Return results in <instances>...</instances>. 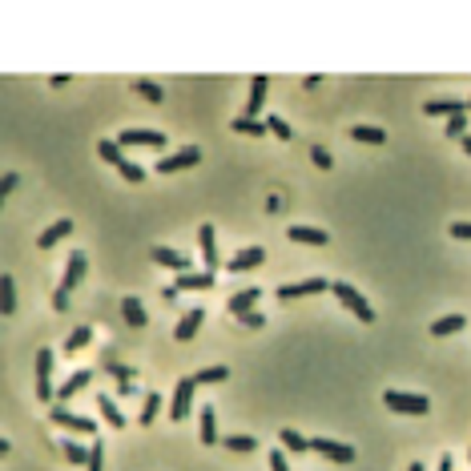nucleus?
I'll return each mask as SVG.
<instances>
[{
    "instance_id": "obj_21",
    "label": "nucleus",
    "mask_w": 471,
    "mask_h": 471,
    "mask_svg": "<svg viewBox=\"0 0 471 471\" xmlns=\"http://www.w3.org/2000/svg\"><path fill=\"white\" fill-rule=\"evenodd\" d=\"M202 318H206V310H202V307H194V310H190V314H185V318H181L178 326H174V339H178V342H190V339L197 335V326H202Z\"/></svg>"
},
{
    "instance_id": "obj_8",
    "label": "nucleus",
    "mask_w": 471,
    "mask_h": 471,
    "mask_svg": "<svg viewBox=\"0 0 471 471\" xmlns=\"http://www.w3.org/2000/svg\"><path fill=\"white\" fill-rule=\"evenodd\" d=\"M194 387H197L194 374L178 379V387H174V399H169V419H185V411H190V403H194Z\"/></svg>"
},
{
    "instance_id": "obj_40",
    "label": "nucleus",
    "mask_w": 471,
    "mask_h": 471,
    "mask_svg": "<svg viewBox=\"0 0 471 471\" xmlns=\"http://www.w3.org/2000/svg\"><path fill=\"white\" fill-rule=\"evenodd\" d=\"M105 367H109V371H113L117 379H121V387H125V383H133V367H121V363H117L113 355L105 358Z\"/></svg>"
},
{
    "instance_id": "obj_5",
    "label": "nucleus",
    "mask_w": 471,
    "mask_h": 471,
    "mask_svg": "<svg viewBox=\"0 0 471 471\" xmlns=\"http://www.w3.org/2000/svg\"><path fill=\"white\" fill-rule=\"evenodd\" d=\"M310 451L330 459V463H355V447H351V443H339V439H326V435L310 439Z\"/></svg>"
},
{
    "instance_id": "obj_23",
    "label": "nucleus",
    "mask_w": 471,
    "mask_h": 471,
    "mask_svg": "<svg viewBox=\"0 0 471 471\" xmlns=\"http://www.w3.org/2000/svg\"><path fill=\"white\" fill-rule=\"evenodd\" d=\"M290 242H302V246H326V230L318 226H286Z\"/></svg>"
},
{
    "instance_id": "obj_30",
    "label": "nucleus",
    "mask_w": 471,
    "mask_h": 471,
    "mask_svg": "<svg viewBox=\"0 0 471 471\" xmlns=\"http://www.w3.org/2000/svg\"><path fill=\"white\" fill-rule=\"evenodd\" d=\"M222 447H226V451H238V455H250V451H258V439L254 435H226Z\"/></svg>"
},
{
    "instance_id": "obj_32",
    "label": "nucleus",
    "mask_w": 471,
    "mask_h": 471,
    "mask_svg": "<svg viewBox=\"0 0 471 471\" xmlns=\"http://www.w3.org/2000/svg\"><path fill=\"white\" fill-rule=\"evenodd\" d=\"M157 411H162V395L153 391V395H146V403H141V415H137V423H141V427H153Z\"/></svg>"
},
{
    "instance_id": "obj_26",
    "label": "nucleus",
    "mask_w": 471,
    "mask_h": 471,
    "mask_svg": "<svg viewBox=\"0 0 471 471\" xmlns=\"http://www.w3.org/2000/svg\"><path fill=\"white\" fill-rule=\"evenodd\" d=\"M121 314H125V323H129V326H146V307H141L133 294L121 298Z\"/></svg>"
},
{
    "instance_id": "obj_20",
    "label": "nucleus",
    "mask_w": 471,
    "mask_h": 471,
    "mask_svg": "<svg viewBox=\"0 0 471 471\" xmlns=\"http://www.w3.org/2000/svg\"><path fill=\"white\" fill-rule=\"evenodd\" d=\"M197 423H202V431H197V435H202V443H218V407H202V411H197Z\"/></svg>"
},
{
    "instance_id": "obj_29",
    "label": "nucleus",
    "mask_w": 471,
    "mask_h": 471,
    "mask_svg": "<svg viewBox=\"0 0 471 471\" xmlns=\"http://www.w3.org/2000/svg\"><path fill=\"white\" fill-rule=\"evenodd\" d=\"M89 342H93V326H89V323H81V326H77V330H73V335L65 339V355H73V351H81V346H89Z\"/></svg>"
},
{
    "instance_id": "obj_2",
    "label": "nucleus",
    "mask_w": 471,
    "mask_h": 471,
    "mask_svg": "<svg viewBox=\"0 0 471 471\" xmlns=\"http://www.w3.org/2000/svg\"><path fill=\"white\" fill-rule=\"evenodd\" d=\"M383 407L395 415H427L431 399L427 395H411V391H383Z\"/></svg>"
},
{
    "instance_id": "obj_52",
    "label": "nucleus",
    "mask_w": 471,
    "mask_h": 471,
    "mask_svg": "<svg viewBox=\"0 0 471 471\" xmlns=\"http://www.w3.org/2000/svg\"><path fill=\"white\" fill-rule=\"evenodd\" d=\"M468 459H471V451H468Z\"/></svg>"
},
{
    "instance_id": "obj_46",
    "label": "nucleus",
    "mask_w": 471,
    "mask_h": 471,
    "mask_svg": "<svg viewBox=\"0 0 471 471\" xmlns=\"http://www.w3.org/2000/svg\"><path fill=\"white\" fill-rule=\"evenodd\" d=\"M262 323H266V318H262L258 310H250V314H242V326H250V330H258Z\"/></svg>"
},
{
    "instance_id": "obj_35",
    "label": "nucleus",
    "mask_w": 471,
    "mask_h": 471,
    "mask_svg": "<svg viewBox=\"0 0 471 471\" xmlns=\"http://www.w3.org/2000/svg\"><path fill=\"white\" fill-rule=\"evenodd\" d=\"M97 153H101V162H109L117 169V165L125 162V153H121V146H117V141H109V137H105V141H97Z\"/></svg>"
},
{
    "instance_id": "obj_37",
    "label": "nucleus",
    "mask_w": 471,
    "mask_h": 471,
    "mask_svg": "<svg viewBox=\"0 0 471 471\" xmlns=\"http://www.w3.org/2000/svg\"><path fill=\"white\" fill-rule=\"evenodd\" d=\"M447 137H455V141H463L468 137V113H455V117H447Z\"/></svg>"
},
{
    "instance_id": "obj_48",
    "label": "nucleus",
    "mask_w": 471,
    "mask_h": 471,
    "mask_svg": "<svg viewBox=\"0 0 471 471\" xmlns=\"http://www.w3.org/2000/svg\"><path fill=\"white\" fill-rule=\"evenodd\" d=\"M439 471H451V455H443V459H439Z\"/></svg>"
},
{
    "instance_id": "obj_42",
    "label": "nucleus",
    "mask_w": 471,
    "mask_h": 471,
    "mask_svg": "<svg viewBox=\"0 0 471 471\" xmlns=\"http://www.w3.org/2000/svg\"><path fill=\"white\" fill-rule=\"evenodd\" d=\"M310 162L318 165V169H330V165H335V162H330V153H326L323 146H314V149H310Z\"/></svg>"
},
{
    "instance_id": "obj_10",
    "label": "nucleus",
    "mask_w": 471,
    "mask_h": 471,
    "mask_svg": "<svg viewBox=\"0 0 471 471\" xmlns=\"http://www.w3.org/2000/svg\"><path fill=\"white\" fill-rule=\"evenodd\" d=\"M117 146H149V149H165V133L162 129H121Z\"/></svg>"
},
{
    "instance_id": "obj_11",
    "label": "nucleus",
    "mask_w": 471,
    "mask_h": 471,
    "mask_svg": "<svg viewBox=\"0 0 471 471\" xmlns=\"http://www.w3.org/2000/svg\"><path fill=\"white\" fill-rule=\"evenodd\" d=\"M149 258L157 262V266H165V270H174V274H190V258L178 254L174 246H153V254H149Z\"/></svg>"
},
{
    "instance_id": "obj_3",
    "label": "nucleus",
    "mask_w": 471,
    "mask_h": 471,
    "mask_svg": "<svg viewBox=\"0 0 471 471\" xmlns=\"http://www.w3.org/2000/svg\"><path fill=\"white\" fill-rule=\"evenodd\" d=\"M330 294H335V298H339V302H342L346 310H351V314H355L358 323H374L371 302H367V298H363V294H358L355 286H351V282H330Z\"/></svg>"
},
{
    "instance_id": "obj_16",
    "label": "nucleus",
    "mask_w": 471,
    "mask_h": 471,
    "mask_svg": "<svg viewBox=\"0 0 471 471\" xmlns=\"http://www.w3.org/2000/svg\"><path fill=\"white\" fill-rule=\"evenodd\" d=\"M266 89H270V77H254L250 81V97H246V117H258L262 113V105H266Z\"/></svg>"
},
{
    "instance_id": "obj_45",
    "label": "nucleus",
    "mask_w": 471,
    "mask_h": 471,
    "mask_svg": "<svg viewBox=\"0 0 471 471\" xmlns=\"http://www.w3.org/2000/svg\"><path fill=\"white\" fill-rule=\"evenodd\" d=\"M270 471H290V463H286L282 447H278V451H270Z\"/></svg>"
},
{
    "instance_id": "obj_47",
    "label": "nucleus",
    "mask_w": 471,
    "mask_h": 471,
    "mask_svg": "<svg viewBox=\"0 0 471 471\" xmlns=\"http://www.w3.org/2000/svg\"><path fill=\"white\" fill-rule=\"evenodd\" d=\"M302 85H307V89H318V85H323V77H318V73H310V77H302Z\"/></svg>"
},
{
    "instance_id": "obj_50",
    "label": "nucleus",
    "mask_w": 471,
    "mask_h": 471,
    "mask_svg": "<svg viewBox=\"0 0 471 471\" xmlns=\"http://www.w3.org/2000/svg\"><path fill=\"white\" fill-rule=\"evenodd\" d=\"M407 471H423V463H419V459H415V463H411V468H407Z\"/></svg>"
},
{
    "instance_id": "obj_24",
    "label": "nucleus",
    "mask_w": 471,
    "mask_h": 471,
    "mask_svg": "<svg viewBox=\"0 0 471 471\" xmlns=\"http://www.w3.org/2000/svg\"><path fill=\"white\" fill-rule=\"evenodd\" d=\"M463 326H468V318H463V314H443V318H435V323H431V335H435V339H443V335H455V330H463Z\"/></svg>"
},
{
    "instance_id": "obj_7",
    "label": "nucleus",
    "mask_w": 471,
    "mask_h": 471,
    "mask_svg": "<svg viewBox=\"0 0 471 471\" xmlns=\"http://www.w3.org/2000/svg\"><path fill=\"white\" fill-rule=\"evenodd\" d=\"M197 162H202V149H197V146H181V149H174L169 157L157 162V174H178V169H190V165H197Z\"/></svg>"
},
{
    "instance_id": "obj_49",
    "label": "nucleus",
    "mask_w": 471,
    "mask_h": 471,
    "mask_svg": "<svg viewBox=\"0 0 471 471\" xmlns=\"http://www.w3.org/2000/svg\"><path fill=\"white\" fill-rule=\"evenodd\" d=\"M459 146H463V149H468V153H471V133H468V137H463V141H459Z\"/></svg>"
},
{
    "instance_id": "obj_36",
    "label": "nucleus",
    "mask_w": 471,
    "mask_h": 471,
    "mask_svg": "<svg viewBox=\"0 0 471 471\" xmlns=\"http://www.w3.org/2000/svg\"><path fill=\"white\" fill-rule=\"evenodd\" d=\"M133 89H137V93H141L146 101H153V105H157V101L165 97V93H162V85H157V81H149V77H137V81H133Z\"/></svg>"
},
{
    "instance_id": "obj_38",
    "label": "nucleus",
    "mask_w": 471,
    "mask_h": 471,
    "mask_svg": "<svg viewBox=\"0 0 471 471\" xmlns=\"http://www.w3.org/2000/svg\"><path fill=\"white\" fill-rule=\"evenodd\" d=\"M117 174H121L125 181H133V185H137V181H146V169H141L137 162H129V157H125V162L117 165Z\"/></svg>"
},
{
    "instance_id": "obj_27",
    "label": "nucleus",
    "mask_w": 471,
    "mask_h": 471,
    "mask_svg": "<svg viewBox=\"0 0 471 471\" xmlns=\"http://www.w3.org/2000/svg\"><path fill=\"white\" fill-rule=\"evenodd\" d=\"M230 129L234 133H250V137H262V133H270L266 129V121H258V117H234V121H230Z\"/></svg>"
},
{
    "instance_id": "obj_14",
    "label": "nucleus",
    "mask_w": 471,
    "mask_h": 471,
    "mask_svg": "<svg viewBox=\"0 0 471 471\" xmlns=\"http://www.w3.org/2000/svg\"><path fill=\"white\" fill-rule=\"evenodd\" d=\"M69 234H73V222H69V218H57L52 226H45L36 234V246H41V250H52V246L61 242V238H69Z\"/></svg>"
},
{
    "instance_id": "obj_43",
    "label": "nucleus",
    "mask_w": 471,
    "mask_h": 471,
    "mask_svg": "<svg viewBox=\"0 0 471 471\" xmlns=\"http://www.w3.org/2000/svg\"><path fill=\"white\" fill-rule=\"evenodd\" d=\"M451 238H459V242H471V222H451Z\"/></svg>"
},
{
    "instance_id": "obj_6",
    "label": "nucleus",
    "mask_w": 471,
    "mask_h": 471,
    "mask_svg": "<svg viewBox=\"0 0 471 471\" xmlns=\"http://www.w3.org/2000/svg\"><path fill=\"white\" fill-rule=\"evenodd\" d=\"M318 290H330L326 278H302V282H282L278 286V302H290V298H307V294H318Z\"/></svg>"
},
{
    "instance_id": "obj_28",
    "label": "nucleus",
    "mask_w": 471,
    "mask_h": 471,
    "mask_svg": "<svg viewBox=\"0 0 471 471\" xmlns=\"http://www.w3.org/2000/svg\"><path fill=\"white\" fill-rule=\"evenodd\" d=\"M355 141H367V146H383L387 141V129H379V125H355V129H346Z\"/></svg>"
},
{
    "instance_id": "obj_15",
    "label": "nucleus",
    "mask_w": 471,
    "mask_h": 471,
    "mask_svg": "<svg viewBox=\"0 0 471 471\" xmlns=\"http://www.w3.org/2000/svg\"><path fill=\"white\" fill-rule=\"evenodd\" d=\"M85 383H93V371H89V367H81V371H73V374L65 379V383L57 387V403H65V399H73L77 391H85Z\"/></svg>"
},
{
    "instance_id": "obj_12",
    "label": "nucleus",
    "mask_w": 471,
    "mask_h": 471,
    "mask_svg": "<svg viewBox=\"0 0 471 471\" xmlns=\"http://www.w3.org/2000/svg\"><path fill=\"white\" fill-rule=\"evenodd\" d=\"M262 262H266V250H262V246H246V250H238V254L226 262V270L230 274H242V270H254Z\"/></svg>"
},
{
    "instance_id": "obj_19",
    "label": "nucleus",
    "mask_w": 471,
    "mask_h": 471,
    "mask_svg": "<svg viewBox=\"0 0 471 471\" xmlns=\"http://www.w3.org/2000/svg\"><path fill=\"white\" fill-rule=\"evenodd\" d=\"M423 113L427 117H455V113H468V101H451V97H443V101H427L423 105Z\"/></svg>"
},
{
    "instance_id": "obj_33",
    "label": "nucleus",
    "mask_w": 471,
    "mask_h": 471,
    "mask_svg": "<svg viewBox=\"0 0 471 471\" xmlns=\"http://www.w3.org/2000/svg\"><path fill=\"white\" fill-rule=\"evenodd\" d=\"M194 379H197V387H210V383H226L230 371L222 367V363H218V367H202V371H197Z\"/></svg>"
},
{
    "instance_id": "obj_34",
    "label": "nucleus",
    "mask_w": 471,
    "mask_h": 471,
    "mask_svg": "<svg viewBox=\"0 0 471 471\" xmlns=\"http://www.w3.org/2000/svg\"><path fill=\"white\" fill-rule=\"evenodd\" d=\"M61 451H65L69 463H85V468H89V455H93V451H85L77 439H61Z\"/></svg>"
},
{
    "instance_id": "obj_4",
    "label": "nucleus",
    "mask_w": 471,
    "mask_h": 471,
    "mask_svg": "<svg viewBox=\"0 0 471 471\" xmlns=\"http://www.w3.org/2000/svg\"><path fill=\"white\" fill-rule=\"evenodd\" d=\"M49 419L57 423V427H65V431H73V435H97V423L85 419V415H73L65 403H52Z\"/></svg>"
},
{
    "instance_id": "obj_22",
    "label": "nucleus",
    "mask_w": 471,
    "mask_h": 471,
    "mask_svg": "<svg viewBox=\"0 0 471 471\" xmlns=\"http://www.w3.org/2000/svg\"><path fill=\"white\" fill-rule=\"evenodd\" d=\"M0 314L4 318L17 314V282H13V274H0Z\"/></svg>"
},
{
    "instance_id": "obj_17",
    "label": "nucleus",
    "mask_w": 471,
    "mask_h": 471,
    "mask_svg": "<svg viewBox=\"0 0 471 471\" xmlns=\"http://www.w3.org/2000/svg\"><path fill=\"white\" fill-rule=\"evenodd\" d=\"M210 286H213L210 270H190V274L174 278V290H210Z\"/></svg>"
},
{
    "instance_id": "obj_31",
    "label": "nucleus",
    "mask_w": 471,
    "mask_h": 471,
    "mask_svg": "<svg viewBox=\"0 0 471 471\" xmlns=\"http://www.w3.org/2000/svg\"><path fill=\"white\" fill-rule=\"evenodd\" d=\"M278 443H282L286 451H310V439H302L294 427H282V431H278Z\"/></svg>"
},
{
    "instance_id": "obj_13",
    "label": "nucleus",
    "mask_w": 471,
    "mask_h": 471,
    "mask_svg": "<svg viewBox=\"0 0 471 471\" xmlns=\"http://www.w3.org/2000/svg\"><path fill=\"white\" fill-rule=\"evenodd\" d=\"M197 246H202V262H206V270H210V274H218V238H213L210 222L197 230Z\"/></svg>"
},
{
    "instance_id": "obj_44",
    "label": "nucleus",
    "mask_w": 471,
    "mask_h": 471,
    "mask_svg": "<svg viewBox=\"0 0 471 471\" xmlns=\"http://www.w3.org/2000/svg\"><path fill=\"white\" fill-rule=\"evenodd\" d=\"M17 185H20V174H4V178H0V197H8Z\"/></svg>"
},
{
    "instance_id": "obj_1",
    "label": "nucleus",
    "mask_w": 471,
    "mask_h": 471,
    "mask_svg": "<svg viewBox=\"0 0 471 471\" xmlns=\"http://www.w3.org/2000/svg\"><path fill=\"white\" fill-rule=\"evenodd\" d=\"M85 270H89L85 250H73V254H69V266H65V278H61V286L52 290V310H69V290L85 282Z\"/></svg>"
},
{
    "instance_id": "obj_41",
    "label": "nucleus",
    "mask_w": 471,
    "mask_h": 471,
    "mask_svg": "<svg viewBox=\"0 0 471 471\" xmlns=\"http://www.w3.org/2000/svg\"><path fill=\"white\" fill-rule=\"evenodd\" d=\"M89 471H101L105 468V443H101V439H93V447H89Z\"/></svg>"
},
{
    "instance_id": "obj_9",
    "label": "nucleus",
    "mask_w": 471,
    "mask_h": 471,
    "mask_svg": "<svg viewBox=\"0 0 471 471\" xmlns=\"http://www.w3.org/2000/svg\"><path fill=\"white\" fill-rule=\"evenodd\" d=\"M52 351L49 346H41V351H36V395H41V399H52Z\"/></svg>"
},
{
    "instance_id": "obj_39",
    "label": "nucleus",
    "mask_w": 471,
    "mask_h": 471,
    "mask_svg": "<svg viewBox=\"0 0 471 471\" xmlns=\"http://www.w3.org/2000/svg\"><path fill=\"white\" fill-rule=\"evenodd\" d=\"M266 129H270V133H274V137H282V141H290V125H286V121H282V117H274V113H270V117H266Z\"/></svg>"
},
{
    "instance_id": "obj_18",
    "label": "nucleus",
    "mask_w": 471,
    "mask_h": 471,
    "mask_svg": "<svg viewBox=\"0 0 471 471\" xmlns=\"http://www.w3.org/2000/svg\"><path fill=\"white\" fill-rule=\"evenodd\" d=\"M258 298H262V290H258V286H250V290H238V294H230L226 310H230V314H238V318H242V314H250V310H254V302H258Z\"/></svg>"
},
{
    "instance_id": "obj_25",
    "label": "nucleus",
    "mask_w": 471,
    "mask_h": 471,
    "mask_svg": "<svg viewBox=\"0 0 471 471\" xmlns=\"http://www.w3.org/2000/svg\"><path fill=\"white\" fill-rule=\"evenodd\" d=\"M97 407H101V419L109 423V427H117V431L125 427V415H121V407H117L113 399H109V395H101V399H97Z\"/></svg>"
},
{
    "instance_id": "obj_51",
    "label": "nucleus",
    "mask_w": 471,
    "mask_h": 471,
    "mask_svg": "<svg viewBox=\"0 0 471 471\" xmlns=\"http://www.w3.org/2000/svg\"><path fill=\"white\" fill-rule=\"evenodd\" d=\"M468 113H471V97H468Z\"/></svg>"
}]
</instances>
